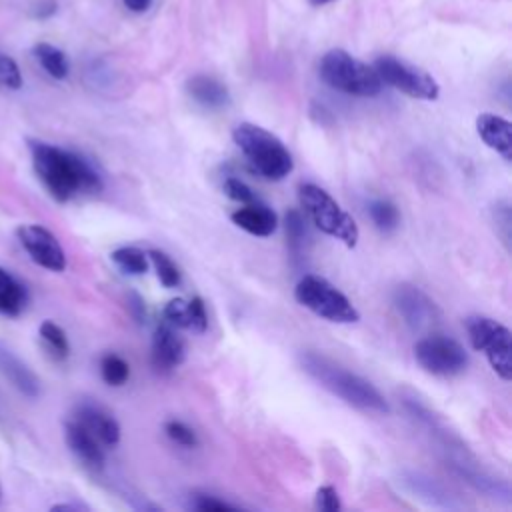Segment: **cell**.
Listing matches in <instances>:
<instances>
[{"mask_svg": "<svg viewBox=\"0 0 512 512\" xmlns=\"http://www.w3.org/2000/svg\"><path fill=\"white\" fill-rule=\"evenodd\" d=\"M0 84L10 90L22 88V74L14 58L0 52Z\"/></svg>", "mask_w": 512, "mask_h": 512, "instance_id": "29", "label": "cell"}, {"mask_svg": "<svg viewBox=\"0 0 512 512\" xmlns=\"http://www.w3.org/2000/svg\"><path fill=\"white\" fill-rule=\"evenodd\" d=\"M190 304V320H192V328L194 332H204L208 328V314H206V306L202 302L200 296H192L188 300Z\"/></svg>", "mask_w": 512, "mask_h": 512, "instance_id": "34", "label": "cell"}, {"mask_svg": "<svg viewBox=\"0 0 512 512\" xmlns=\"http://www.w3.org/2000/svg\"><path fill=\"white\" fill-rule=\"evenodd\" d=\"M320 78L330 88L350 94V96H362L370 98L380 94L382 80L378 78L374 66H368L348 54L342 48H334L326 52L320 60Z\"/></svg>", "mask_w": 512, "mask_h": 512, "instance_id": "4", "label": "cell"}, {"mask_svg": "<svg viewBox=\"0 0 512 512\" xmlns=\"http://www.w3.org/2000/svg\"><path fill=\"white\" fill-rule=\"evenodd\" d=\"M16 236L20 246L38 266L52 272H62L66 268V254L48 228L40 224H22L16 228Z\"/></svg>", "mask_w": 512, "mask_h": 512, "instance_id": "10", "label": "cell"}, {"mask_svg": "<svg viewBox=\"0 0 512 512\" xmlns=\"http://www.w3.org/2000/svg\"><path fill=\"white\" fill-rule=\"evenodd\" d=\"M316 502V508L318 510H322V512H336V510H340V496H338V492H336V488L334 486H320L318 490H316V498H314Z\"/></svg>", "mask_w": 512, "mask_h": 512, "instance_id": "33", "label": "cell"}, {"mask_svg": "<svg viewBox=\"0 0 512 512\" xmlns=\"http://www.w3.org/2000/svg\"><path fill=\"white\" fill-rule=\"evenodd\" d=\"M230 220L238 228H242L244 232L254 234V236H270L278 226V216L274 214V210L260 202L244 204L242 208H238L230 214Z\"/></svg>", "mask_w": 512, "mask_h": 512, "instance_id": "17", "label": "cell"}, {"mask_svg": "<svg viewBox=\"0 0 512 512\" xmlns=\"http://www.w3.org/2000/svg\"><path fill=\"white\" fill-rule=\"evenodd\" d=\"M28 306L26 286L0 266V314L20 316Z\"/></svg>", "mask_w": 512, "mask_h": 512, "instance_id": "20", "label": "cell"}, {"mask_svg": "<svg viewBox=\"0 0 512 512\" xmlns=\"http://www.w3.org/2000/svg\"><path fill=\"white\" fill-rule=\"evenodd\" d=\"M392 302L398 314L402 316V320L414 330L428 328L438 318V310L434 302L418 286H412V284L396 286L392 294Z\"/></svg>", "mask_w": 512, "mask_h": 512, "instance_id": "11", "label": "cell"}, {"mask_svg": "<svg viewBox=\"0 0 512 512\" xmlns=\"http://www.w3.org/2000/svg\"><path fill=\"white\" fill-rule=\"evenodd\" d=\"M164 432H166V436H168L172 442H176V444H180V446H184V448H194V446H198V436H196V432H194L190 426H186L184 422H180V420H168V422L164 424Z\"/></svg>", "mask_w": 512, "mask_h": 512, "instance_id": "28", "label": "cell"}, {"mask_svg": "<svg viewBox=\"0 0 512 512\" xmlns=\"http://www.w3.org/2000/svg\"><path fill=\"white\" fill-rule=\"evenodd\" d=\"M148 254V260L152 262L154 270H156V276L158 280L162 282V286L166 288H176L180 286L182 282V274H180V268L174 264V260L162 252V250H150L146 252Z\"/></svg>", "mask_w": 512, "mask_h": 512, "instance_id": "24", "label": "cell"}, {"mask_svg": "<svg viewBox=\"0 0 512 512\" xmlns=\"http://www.w3.org/2000/svg\"><path fill=\"white\" fill-rule=\"evenodd\" d=\"M402 484L418 498L432 506H444V508H458L460 504L454 500V496L434 478L422 474V472H404Z\"/></svg>", "mask_w": 512, "mask_h": 512, "instance_id": "18", "label": "cell"}, {"mask_svg": "<svg viewBox=\"0 0 512 512\" xmlns=\"http://www.w3.org/2000/svg\"><path fill=\"white\" fill-rule=\"evenodd\" d=\"M466 332L474 350L482 352L490 362L492 370L504 380H512V346L510 330L488 316H468Z\"/></svg>", "mask_w": 512, "mask_h": 512, "instance_id": "7", "label": "cell"}, {"mask_svg": "<svg viewBox=\"0 0 512 512\" xmlns=\"http://www.w3.org/2000/svg\"><path fill=\"white\" fill-rule=\"evenodd\" d=\"M414 358L426 372L442 378L456 376L468 366V354L464 346L458 340L442 334L420 338L414 346Z\"/></svg>", "mask_w": 512, "mask_h": 512, "instance_id": "8", "label": "cell"}, {"mask_svg": "<svg viewBox=\"0 0 512 512\" xmlns=\"http://www.w3.org/2000/svg\"><path fill=\"white\" fill-rule=\"evenodd\" d=\"M74 420H78L84 428H88L100 440V444L116 446L120 442V424L108 410H104L98 404H92V402L80 404L76 408Z\"/></svg>", "mask_w": 512, "mask_h": 512, "instance_id": "13", "label": "cell"}, {"mask_svg": "<svg viewBox=\"0 0 512 512\" xmlns=\"http://www.w3.org/2000/svg\"><path fill=\"white\" fill-rule=\"evenodd\" d=\"M0 496H2V488H0Z\"/></svg>", "mask_w": 512, "mask_h": 512, "instance_id": "38", "label": "cell"}, {"mask_svg": "<svg viewBox=\"0 0 512 512\" xmlns=\"http://www.w3.org/2000/svg\"><path fill=\"white\" fill-rule=\"evenodd\" d=\"M50 510H76V512H80V510H88V506H84V504H74V502H62V504H54Z\"/></svg>", "mask_w": 512, "mask_h": 512, "instance_id": "36", "label": "cell"}, {"mask_svg": "<svg viewBox=\"0 0 512 512\" xmlns=\"http://www.w3.org/2000/svg\"><path fill=\"white\" fill-rule=\"evenodd\" d=\"M298 198L300 206L320 232L340 240L348 248L358 244L360 232L354 218L324 188L306 182L298 188Z\"/></svg>", "mask_w": 512, "mask_h": 512, "instance_id": "5", "label": "cell"}, {"mask_svg": "<svg viewBox=\"0 0 512 512\" xmlns=\"http://www.w3.org/2000/svg\"><path fill=\"white\" fill-rule=\"evenodd\" d=\"M286 234L290 238V244L296 248V246H302L304 244V238H306V226H304V218L298 210H290L286 214Z\"/></svg>", "mask_w": 512, "mask_h": 512, "instance_id": "31", "label": "cell"}, {"mask_svg": "<svg viewBox=\"0 0 512 512\" xmlns=\"http://www.w3.org/2000/svg\"><path fill=\"white\" fill-rule=\"evenodd\" d=\"M374 70L382 84H388L410 98L436 100L440 94L438 82L428 72L394 56H380L374 62Z\"/></svg>", "mask_w": 512, "mask_h": 512, "instance_id": "9", "label": "cell"}, {"mask_svg": "<svg viewBox=\"0 0 512 512\" xmlns=\"http://www.w3.org/2000/svg\"><path fill=\"white\" fill-rule=\"evenodd\" d=\"M186 358V344L182 336L176 332V326L168 324L166 320L156 326L152 338V366L166 374L180 366Z\"/></svg>", "mask_w": 512, "mask_h": 512, "instance_id": "12", "label": "cell"}, {"mask_svg": "<svg viewBox=\"0 0 512 512\" xmlns=\"http://www.w3.org/2000/svg\"><path fill=\"white\" fill-rule=\"evenodd\" d=\"M224 194L230 198V200H234V202H240V204H252V202H258L256 200V194L252 192V188L246 184V182H242L240 178H226L224 180Z\"/></svg>", "mask_w": 512, "mask_h": 512, "instance_id": "30", "label": "cell"}, {"mask_svg": "<svg viewBox=\"0 0 512 512\" xmlns=\"http://www.w3.org/2000/svg\"><path fill=\"white\" fill-rule=\"evenodd\" d=\"M300 364L310 378H314L322 388H326L334 396L342 398L346 404L362 412H374V414L390 412L386 398L380 394V390L372 382L346 370L334 360L318 352H304L300 356Z\"/></svg>", "mask_w": 512, "mask_h": 512, "instance_id": "2", "label": "cell"}, {"mask_svg": "<svg viewBox=\"0 0 512 512\" xmlns=\"http://www.w3.org/2000/svg\"><path fill=\"white\" fill-rule=\"evenodd\" d=\"M100 376L108 386H122L130 378V366L122 356L110 352L100 360Z\"/></svg>", "mask_w": 512, "mask_h": 512, "instance_id": "25", "label": "cell"}, {"mask_svg": "<svg viewBox=\"0 0 512 512\" xmlns=\"http://www.w3.org/2000/svg\"><path fill=\"white\" fill-rule=\"evenodd\" d=\"M190 506L194 510H200V512H212V510H236L234 504L226 502V500H220L218 496H212V494H192L190 498Z\"/></svg>", "mask_w": 512, "mask_h": 512, "instance_id": "32", "label": "cell"}, {"mask_svg": "<svg viewBox=\"0 0 512 512\" xmlns=\"http://www.w3.org/2000/svg\"><path fill=\"white\" fill-rule=\"evenodd\" d=\"M0 374L24 396L36 398L40 394V380L6 344L0 342Z\"/></svg>", "mask_w": 512, "mask_h": 512, "instance_id": "16", "label": "cell"}, {"mask_svg": "<svg viewBox=\"0 0 512 512\" xmlns=\"http://www.w3.org/2000/svg\"><path fill=\"white\" fill-rule=\"evenodd\" d=\"M64 438L68 448L76 454V458L88 468H102L104 466V450L100 440L84 428L78 420H70L64 426Z\"/></svg>", "mask_w": 512, "mask_h": 512, "instance_id": "14", "label": "cell"}, {"mask_svg": "<svg viewBox=\"0 0 512 512\" xmlns=\"http://www.w3.org/2000/svg\"><path fill=\"white\" fill-rule=\"evenodd\" d=\"M294 296L304 308L324 320L338 324H350L360 320V314L352 306V302L322 276H302L294 288Z\"/></svg>", "mask_w": 512, "mask_h": 512, "instance_id": "6", "label": "cell"}, {"mask_svg": "<svg viewBox=\"0 0 512 512\" xmlns=\"http://www.w3.org/2000/svg\"><path fill=\"white\" fill-rule=\"evenodd\" d=\"M34 56H36V60L40 62V66H42L52 78L64 80V78L68 76L70 64H68L66 54H64L60 48H56V46H52V44H48V42H38V44L34 46Z\"/></svg>", "mask_w": 512, "mask_h": 512, "instance_id": "21", "label": "cell"}, {"mask_svg": "<svg viewBox=\"0 0 512 512\" xmlns=\"http://www.w3.org/2000/svg\"><path fill=\"white\" fill-rule=\"evenodd\" d=\"M186 90H188V94H190L198 104H202L204 108L218 110V108H224V106L230 102V96H228L226 86H224L222 82H218L216 78L206 76V74H196V76H192V78L186 82Z\"/></svg>", "mask_w": 512, "mask_h": 512, "instance_id": "19", "label": "cell"}, {"mask_svg": "<svg viewBox=\"0 0 512 512\" xmlns=\"http://www.w3.org/2000/svg\"><path fill=\"white\" fill-rule=\"evenodd\" d=\"M164 320L176 328H192V320H190V304L184 298H172L166 306H164Z\"/></svg>", "mask_w": 512, "mask_h": 512, "instance_id": "27", "label": "cell"}, {"mask_svg": "<svg viewBox=\"0 0 512 512\" xmlns=\"http://www.w3.org/2000/svg\"><path fill=\"white\" fill-rule=\"evenodd\" d=\"M28 150L38 180L56 202L102 190L100 174L84 156L40 140H30Z\"/></svg>", "mask_w": 512, "mask_h": 512, "instance_id": "1", "label": "cell"}, {"mask_svg": "<svg viewBox=\"0 0 512 512\" xmlns=\"http://www.w3.org/2000/svg\"><path fill=\"white\" fill-rule=\"evenodd\" d=\"M38 334H40V340L44 342L46 350L50 352L52 358L56 360H66L68 354H70V342H68V336L66 332L52 320H44L38 328Z\"/></svg>", "mask_w": 512, "mask_h": 512, "instance_id": "22", "label": "cell"}, {"mask_svg": "<svg viewBox=\"0 0 512 512\" xmlns=\"http://www.w3.org/2000/svg\"><path fill=\"white\" fill-rule=\"evenodd\" d=\"M112 262L126 274H146L148 272V266H150V260H148V254L136 246H122V248H116L112 254H110Z\"/></svg>", "mask_w": 512, "mask_h": 512, "instance_id": "23", "label": "cell"}, {"mask_svg": "<svg viewBox=\"0 0 512 512\" xmlns=\"http://www.w3.org/2000/svg\"><path fill=\"white\" fill-rule=\"evenodd\" d=\"M232 138L250 166L266 180H282L294 170V160L278 136L262 126L242 122L234 128Z\"/></svg>", "mask_w": 512, "mask_h": 512, "instance_id": "3", "label": "cell"}, {"mask_svg": "<svg viewBox=\"0 0 512 512\" xmlns=\"http://www.w3.org/2000/svg\"><path fill=\"white\" fill-rule=\"evenodd\" d=\"M368 214L374 222V226L382 232H392L396 230L398 222H400V214H398V208L388 202V200H372L368 204Z\"/></svg>", "mask_w": 512, "mask_h": 512, "instance_id": "26", "label": "cell"}, {"mask_svg": "<svg viewBox=\"0 0 512 512\" xmlns=\"http://www.w3.org/2000/svg\"><path fill=\"white\" fill-rule=\"evenodd\" d=\"M316 4H324V2H330V0H314Z\"/></svg>", "mask_w": 512, "mask_h": 512, "instance_id": "37", "label": "cell"}, {"mask_svg": "<svg viewBox=\"0 0 512 512\" xmlns=\"http://www.w3.org/2000/svg\"><path fill=\"white\" fill-rule=\"evenodd\" d=\"M124 6L130 10V12H136V14H142L146 12L154 0H122Z\"/></svg>", "mask_w": 512, "mask_h": 512, "instance_id": "35", "label": "cell"}, {"mask_svg": "<svg viewBox=\"0 0 512 512\" xmlns=\"http://www.w3.org/2000/svg\"><path fill=\"white\" fill-rule=\"evenodd\" d=\"M476 132L488 148L498 152L506 162L512 160V124L506 118L484 112L476 118Z\"/></svg>", "mask_w": 512, "mask_h": 512, "instance_id": "15", "label": "cell"}]
</instances>
